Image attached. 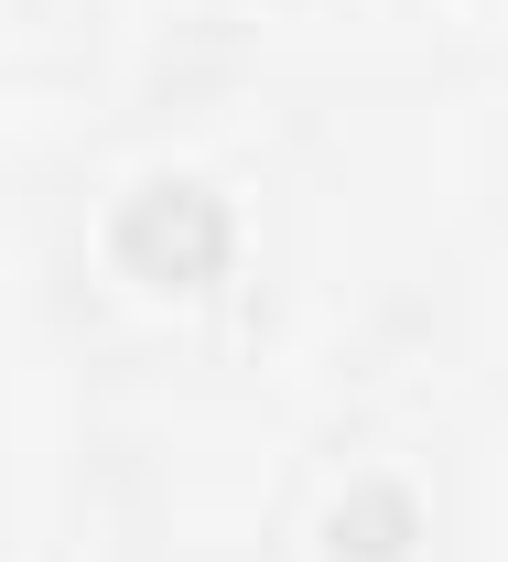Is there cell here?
<instances>
[{"instance_id":"obj_1","label":"cell","mask_w":508,"mask_h":562,"mask_svg":"<svg viewBox=\"0 0 508 562\" xmlns=\"http://www.w3.org/2000/svg\"><path fill=\"white\" fill-rule=\"evenodd\" d=\"M109 249H120V271L142 281H217L227 249H238V227H227V195H206L195 173H162V184H142L131 206L109 216Z\"/></svg>"},{"instance_id":"obj_2","label":"cell","mask_w":508,"mask_h":562,"mask_svg":"<svg viewBox=\"0 0 508 562\" xmlns=\"http://www.w3.org/2000/svg\"><path fill=\"white\" fill-rule=\"evenodd\" d=\"M411 541H422V508H411V487H390V476H368V487H347L325 508V552L336 562H400Z\"/></svg>"}]
</instances>
